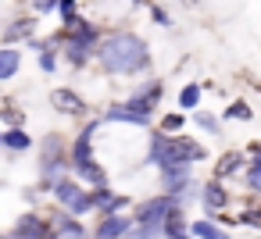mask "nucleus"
<instances>
[{"label":"nucleus","instance_id":"obj_1","mask_svg":"<svg viewBox=\"0 0 261 239\" xmlns=\"http://www.w3.org/2000/svg\"><path fill=\"white\" fill-rule=\"evenodd\" d=\"M97 61L108 75H136L150 65V50L136 33H111L97 47Z\"/></svg>","mask_w":261,"mask_h":239},{"label":"nucleus","instance_id":"obj_2","mask_svg":"<svg viewBox=\"0 0 261 239\" xmlns=\"http://www.w3.org/2000/svg\"><path fill=\"white\" fill-rule=\"evenodd\" d=\"M207 150L190 139V136H165V132H154L150 143H147V164L154 168H168V164H197L204 161Z\"/></svg>","mask_w":261,"mask_h":239},{"label":"nucleus","instance_id":"obj_3","mask_svg":"<svg viewBox=\"0 0 261 239\" xmlns=\"http://www.w3.org/2000/svg\"><path fill=\"white\" fill-rule=\"evenodd\" d=\"M161 93H165V86H161V82H150V86L136 89V93H133L129 100L115 104V107H111V111L104 114V122H125V125H140V129H150V122H154V107H158Z\"/></svg>","mask_w":261,"mask_h":239},{"label":"nucleus","instance_id":"obj_4","mask_svg":"<svg viewBox=\"0 0 261 239\" xmlns=\"http://www.w3.org/2000/svg\"><path fill=\"white\" fill-rule=\"evenodd\" d=\"M97 125H100V122H90V125L79 132V139L72 143V150H68L72 178H75V182H93V189H97V186H108V175H104V168H100L97 157H93V136H97Z\"/></svg>","mask_w":261,"mask_h":239},{"label":"nucleus","instance_id":"obj_5","mask_svg":"<svg viewBox=\"0 0 261 239\" xmlns=\"http://www.w3.org/2000/svg\"><path fill=\"white\" fill-rule=\"evenodd\" d=\"M50 196H54V203H58L65 214H72V218H83V214L93 211V203H90V189H86L83 182H75L72 175L58 178V182L50 186Z\"/></svg>","mask_w":261,"mask_h":239},{"label":"nucleus","instance_id":"obj_6","mask_svg":"<svg viewBox=\"0 0 261 239\" xmlns=\"http://www.w3.org/2000/svg\"><path fill=\"white\" fill-rule=\"evenodd\" d=\"M68 171V150H65V139L61 136H47L40 143V182L50 189L58 178H65Z\"/></svg>","mask_w":261,"mask_h":239},{"label":"nucleus","instance_id":"obj_7","mask_svg":"<svg viewBox=\"0 0 261 239\" xmlns=\"http://www.w3.org/2000/svg\"><path fill=\"white\" fill-rule=\"evenodd\" d=\"M93 43H97V29L86 25V22H72V29L65 33V54L72 65H86L90 54H93Z\"/></svg>","mask_w":261,"mask_h":239},{"label":"nucleus","instance_id":"obj_8","mask_svg":"<svg viewBox=\"0 0 261 239\" xmlns=\"http://www.w3.org/2000/svg\"><path fill=\"white\" fill-rule=\"evenodd\" d=\"M175 203H172V196H150V200H143L140 207H136V218H133V225H140V228H158L161 232V221H165V214L172 211Z\"/></svg>","mask_w":261,"mask_h":239},{"label":"nucleus","instance_id":"obj_9","mask_svg":"<svg viewBox=\"0 0 261 239\" xmlns=\"http://www.w3.org/2000/svg\"><path fill=\"white\" fill-rule=\"evenodd\" d=\"M8 239H50V221L40 218L36 211H29V214H22L15 221V228H11Z\"/></svg>","mask_w":261,"mask_h":239},{"label":"nucleus","instance_id":"obj_10","mask_svg":"<svg viewBox=\"0 0 261 239\" xmlns=\"http://www.w3.org/2000/svg\"><path fill=\"white\" fill-rule=\"evenodd\" d=\"M90 203H93V211L97 214H122L125 207H129V196H122V193H115V189H108V186H97V189H90Z\"/></svg>","mask_w":261,"mask_h":239},{"label":"nucleus","instance_id":"obj_11","mask_svg":"<svg viewBox=\"0 0 261 239\" xmlns=\"http://www.w3.org/2000/svg\"><path fill=\"white\" fill-rule=\"evenodd\" d=\"M190 182H193V168L190 164H168V168H161V189H165V196L182 193Z\"/></svg>","mask_w":261,"mask_h":239},{"label":"nucleus","instance_id":"obj_12","mask_svg":"<svg viewBox=\"0 0 261 239\" xmlns=\"http://www.w3.org/2000/svg\"><path fill=\"white\" fill-rule=\"evenodd\" d=\"M129 228H133V218H125V214H108V218L90 232V239H125Z\"/></svg>","mask_w":261,"mask_h":239},{"label":"nucleus","instance_id":"obj_13","mask_svg":"<svg viewBox=\"0 0 261 239\" xmlns=\"http://www.w3.org/2000/svg\"><path fill=\"white\" fill-rule=\"evenodd\" d=\"M50 235L54 239H90V228L79 218H72V214H58L50 221Z\"/></svg>","mask_w":261,"mask_h":239},{"label":"nucleus","instance_id":"obj_14","mask_svg":"<svg viewBox=\"0 0 261 239\" xmlns=\"http://www.w3.org/2000/svg\"><path fill=\"white\" fill-rule=\"evenodd\" d=\"M200 203H204V211H207V218L211 214H218V211H225L229 207V193H225V186L222 182H204L200 186Z\"/></svg>","mask_w":261,"mask_h":239},{"label":"nucleus","instance_id":"obj_15","mask_svg":"<svg viewBox=\"0 0 261 239\" xmlns=\"http://www.w3.org/2000/svg\"><path fill=\"white\" fill-rule=\"evenodd\" d=\"M50 104H54V111H61V114H86V100H83L75 89H54V93H50Z\"/></svg>","mask_w":261,"mask_h":239},{"label":"nucleus","instance_id":"obj_16","mask_svg":"<svg viewBox=\"0 0 261 239\" xmlns=\"http://www.w3.org/2000/svg\"><path fill=\"white\" fill-rule=\"evenodd\" d=\"M243 168H247V157L236 154V150H229V154H222L218 164H215V182H225V178H232V175L243 171Z\"/></svg>","mask_w":261,"mask_h":239},{"label":"nucleus","instance_id":"obj_17","mask_svg":"<svg viewBox=\"0 0 261 239\" xmlns=\"http://www.w3.org/2000/svg\"><path fill=\"white\" fill-rule=\"evenodd\" d=\"M190 239H232V235L211 218H200V221H190Z\"/></svg>","mask_w":261,"mask_h":239},{"label":"nucleus","instance_id":"obj_18","mask_svg":"<svg viewBox=\"0 0 261 239\" xmlns=\"http://www.w3.org/2000/svg\"><path fill=\"white\" fill-rule=\"evenodd\" d=\"M0 146H8V150L22 154V150H29V146H33V139H29V132H25V129H8V132H0Z\"/></svg>","mask_w":261,"mask_h":239},{"label":"nucleus","instance_id":"obj_19","mask_svg":"<svg viewBox=\"0 0 261 239\" xmlns=\"http://www.w3.org/2000/svg\"><path fill=\"white\" fill-rule=\"evenodd\" d=\"M18 65H22V54H18V50H11V47L0 50V82H8V79L18 72Z\"/></svg>","mask_w":261,"mask_h":239},{"label":"nucleus","instance_id":"obj_20","mask_svg":"<svg viewBox=\"0 0 261 239\" xmlns=\"http://www.w3.org/2000/svg\"><path fill=\"white\" fill-rule=\"evenodd\" d=\"M243 182H247L250 193L261 196V154H254V161H247V168H243Z\"/></svg>","mask_w":261,"mask_h":239},{"label":"nucleus","instance_id":"obj_21","mask_svg":"<svg viewBox=\"0 0 261 239\" xmlns=\"http://www.w3.org/2000/svg\"><path fill=\"white\" fill-rule=\"evenodd\" d=\"M197 104H200V86H197V82H190V86L179 93V107H182V111H193Z\"/></svg>","mask_w":261,"mask_h":239},{"label":"nucleus","instance_id":"obj_22","mask_svg":"<svg viewBox=\"0 0 261 239\" xmlns=\"http://www.w3.org/2000/svg\"><path fill=\"white\" fill-rule=\"evenodd\" d=\"M225 118H240V122H250V118H254V111H250V104H247V100H236V104H229Z\"/></svg>","mask_w":261,"mask_h":239},{"label":"nucleus","instance_id":"obj_23","mask_svg":"<svg viewBox=\"0 0 261 239\" xmlns=\"http://www.w3.org/2000/svg\"><path fill=\"white\" fill-rule=\"evenodd\" d=\"M179 129H182V114H165V118H161V132H165V136H175Z\"/></svg>","mask_w":261,"mask_h":239},{"label":"nucleus","instance_id":"obj_24","mask_svg":"<svg viewBox=\"0 0 261 239\" xmlns=\"http://www.w3.org/2000/svg\"><path fill=\"white\" fill-rule=\"evenodd\" d=\"M33 33V22H15L8 33H4V40H18V36H29Z\"/></svg>","mask_w":261,"mask_h":239},{"label":"nucleus","instance_id":"obj_25","mask_svg":"<svg viewBox=\"0 0 261 239\" xmlns=\"http://www.w3.org/2000/svg\"><path fill=\"white\" fill-rule=\"evenodd\" d=\"M58 11H61L65 22L72 25V22H75V0H58Z\"/></svg>","mask_w":261,"mask_h":239},{"label":"nucleus","instance_id":"obj_26","mask_svg":"<svg viewBox=\"0 0 261 239\" xmlns=\"http://www.w3.org/2000/svg\"><path fill=\"white\" fill-rule=\"evenodd\" d=\"M40 65H43V72H54V68H58V57H54V50H43Z\"/></svg>","mask_w":261,"mask_h":239},{"label":"nucleus","instance_id":"obj_27","mask_svg":"<svg viewBox=\"0 0 261 239\" xmlns=\"http://www.w3.org/2000/svg\"><path fill=\"white\" fill-rule=\"evenodd\" d=\"M240 218H243L247 225H254V228H261V211H243Z\"/></svg>","mask_w":261,"mask_h":239},{"label":"nucleus","instance_id":"obj_28","mask_svg":"<svg viewBox=\"0 0 261 239\" xmlns=\"http://www.w3.org/2000/svg\"><path fill=\"white\" fill-rule=\"evenodd\" d=\"M197 122H200V125H204L207 132H218V122H215L211 114H197Z\"/></svg>","mask_w":261,"mask_h":239},{"label":"nucleus","instance_id":"obj_29","mask_svg":"<svg viewBox=\"0 0 261 239\" xmlns=\"http://www.w3.org/2000/svg\"><path fill=\"white\" fill-rule=\"evenodd\" d=\"M33 4H36V11L43 15V11H50V8H58V0H33Z\"/></svg>","mask_w":261,"mask_h":239},{"label":"nucleus","instance_id":"obj_30","mask_svg":"<svg viewBox=\"0 0 261 239\" xmlns=\"http://www.w3.org/2000/svg\"><path fill=\"white\" fill-rule=\"evenodd\" d=\"M50 239H54V235H50Z\"/></svg>","mask_w":261,"mask_h":239}]
</instances>
